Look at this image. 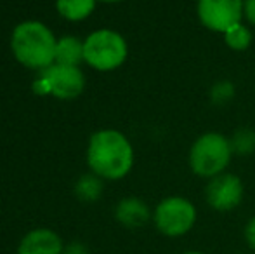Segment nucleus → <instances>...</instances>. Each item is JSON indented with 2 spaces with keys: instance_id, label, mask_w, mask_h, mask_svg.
Returning <instances> with one entry per match:
<instances>
[{
  "instance_id": "17",
  "label": "nucleus",
  "mask_w": 255,
  "mask_h": 254,
  "mask_svg": "<svg viewBox=\"0 0 255 254\" xmlns=\"http://www.w3.org/2000/svg\"><path fill=\"white\" fill-rule=\"evenodd\" d=\"M243 19L249 26L255 28V0H243Z\"/></svg>"
},
{
  "instance_id": "11",
  "label": "nucleus",
  "mask_w": 255,
  "mask_h": 254,
  "mask_svg": "<svg viewBox=\"0 0 255 254\" xmlns=\"http://www.w3.org/2000/svg\"><path fill=\"white\" fill-rule=\"evenodd\" d=\"M84 59V42L77 37H63L56 45V61L59 64L77 66Z\"/></svg>"
},
{
  "instance_id": "7",
  "label": "nucleus",
  "mask_w": 255,
  "mask_h": 254,
  "mask_svg": "<svg viewBox=\"0 0 255 254\" xmlns=\"http://www.w3.org/2000/svg\"><path fill=\"white\" fill-rule=\"evenodd\" d=\"M243 195H245L243 181L229 171L208 180L205 187V200L212 209L219 213H229L236 209L242 204Z\"/></svg>"
},
{
  "instance_id": "9",
  "label": "nucleus",
  "mask_w": 255,
  "mask_h": 254,
  "mask_svg": "<svg viewBox=\"0 0 255 254\" xmlns=\"http://www.w3.org/2000/svg\"><path fill=\"white\" fill-rule=\"evenodd\" d=\"M17 254H63V242L52 230L38 228L24 235Z\"/></svg>"
},
{
  "instance_id": "2",
  "label": "nucleus",
  "mask_w": 255,
  "mask_h": 254,
  "mask_svg": "<svg viewBox=\"0 0 255 254\" xmlns=\"http://www.w3.org/2000/svg\"><path fill=\"white\" fill-rule=\"evenodd\" d=\"M56 45L52 31L38 21H24L12 31L10 47L21 64L44 70L56 61Z\"/></svg>"
},
{
  "instance_id": "13",
  "label": "nucleus",
  "mask_w": 255,
  "mask_h": 254,
  "mask_svg": "<svg viewBox=\"0 0 255 254\" xmlns=\"http://www.w3.org/2000/svg\"><path fill=\"white\" fill-rule=\"evenodd\" d=\"M98 0H57V10L70 21H82L89 17L96 9Z\"/></svg>"
},
{
  "instance_id": "19",
  "label": "nucleus",
  "mask_w": 255,
  "mask_h": 254,
  "mask_svg": "<svg viewBox=\"0 0 255 254\" xmlns=\"http://www.w3.org/2000/svg\"><path fill=\"white\" fill-rule=\"evenodd\" d=\"M64 254H87V249L84 248L82 244H71L66 248V251H64Z\"/></svg>"
},
{
  "instance_id": "5",
  "label": "nucleus",
  "mask_w": 255,
  "mask_h": 254,
  "mask_svg": "<svg viewBox=\"0 0 255 254\" xmlns=\"http://www.w3.org/2000/svg\"><path fill=\"white\" fill-rule=\"evenodd\" d=\"M198 211L189 199L181 195L165 197L153 211V221L158 232L167 237H182L195 227Z\"/></svg>"
},
{
  "instance_id": "20",
  "label": "nucleus",
  "mask_w": 255,
  "mask_h": 254,
  "mask_svg": "<svg viewBox=\"0 0 255 254\" xmlns=\"http://www.w3.org/2000/svg\"><path fill=\"white\" fill-rule=\"evenodd\" d=\"M99 2H108V3H115V2H122V0H99Z\"/></svg>"
},
{
  "instance_id": "8",
  "label": "nucleus",
  "mask_w": 255,
  "mask_h": 254,
  "mask_svg": "<svg viewBox=\"0 0 255 254\" xmlns=\"http://www.w3.org/2000/svg\"><path fill=\"white\" fill-rule=\"evenodd\" d=\"M40 78L47 85L49 94L59 99H75L85 87V77L78 66L52 63L40 70Z\"/></svg>"
},
{
  "instance_id": "4",
  "label": "nucleus",
  "mask_w": 255,
  "mask_h": 254,
  "mask_svg": "<svg viewBox=\"0 0 255 254\" xmlns=\"http://www.w3.org/2000/svg\"><path fill=\"white\" fill-rule=\"evenodd\" d=\"M127 56V40L115 30H98L84 40V61L99 71L117 70Z\"/></svg>"
},
{
  "instance_id": "12",
  "label": "nucleus",
  "mask_w": 255,
  "mask_h": 254,
  "mask_svg": "<svg viewBox=\"0 0 255 254\" xmlns=\"http://www.w3.org/2000/svg\"><path fill=\"white\" fill-rule=\"evenodd\" d=\"M222 37H224V44L228 45L231 51L243 52L252 45L254 30H252V26H249V24L245 23V21H242V23L229 28Z\"/></svg>"
},
{
  "instance_id": "10",
  "label": "nucleus",
  "mask_w": 255,
  "mask_h": 254,
  "mask_svg": "<svg viewBox=\"0 0 255 254\" xmlns=\"http://www.w3.org/2000/svg\"><path fill=\"white\" fill-rule=\"evenodd\" d=\"M115 214H117V220L127 228H141L148 223L149 218H153L148 204L137 197H127L120 200Z\"/></svg>"
},
{
  "instance_id": "3",
  "label": "nucleus",
  "mask_w": 255,
  "mask_h": 254,
  "mask_svg": "<svg viewBox=\"0 0 255 254\" xmlns=\"http://www.w3.org/2000/svg\"><path fill=\"white\" fill-rule=\"evenodd\" d=\"M235 155L231 139L217 131L200 134L193 141L188 153V164L193 174L203 180H212L226 173Z\"/></svg>"
},
{
  "instance_id": "15",
  "label": "nucleus",
  "mask_w": 255,
  "mask_h": 254,
  "mask_svg": "<svg viewBox=\"0 0 255 254\" xmlns=\"http://www.w3.org/2000/svg\"><path fill=\"white\" fill-rule=\"evenodd\" d=\"M101 192H103L101 178L96 176V174H91V176H84L77 183V195L80 197L82 200H87V202L98 200L99 195H101Z\"/></svg>"
},
{
  "instance_id": "21",
  "label": "nucleus",
  "mask_w": 255,
  "mask_h": 254,
  "mask_svg": "<svg viewBox=\"0 0 255 254\" xmlns=\"http://www.w3.org/2000/svg\"><path fill=\"white\" fill-rule=\"evenodd\" d=\"M182 254H205V253H200V251H188V253H182Z\"/></svg>"
},
{
  "instance_id": "16",
  "label": "nucleus",
  "mask_w": 255,
  "mask_h": 254,
  "mask_svg": "<svg viewBox=\"0 0 255 254\" xmlns=\"http://www.w3.org/2000/svg\"><path fill=\"white\" fill-rule=\"evenodd\" d=\"M236 87L231 80H217L215 84H212L208 96H210V101L217 106L228 105L233 98H235Z\"/></svg>"
},
{
  "instance_id": "6",
  "label": "nucleus",
  "mask_w": 255,
  "mask_h": 254,
  "mask_svg": "<svg viewBox=\"0 0 255 254\" xmlns=\"http://www.w3.org/2000/svg\"><path fill=\"white\" fill-rule=\"evenodd\" d=\"M196 16L207 30L224 35L242 23L243 0H196Z\"/></svg>"
},
{
  "instance_id": "1",
  "label": "nucleus",
  "mask_w": 255,
  "mask_h": 254,
  "mask_svg": "<svg viewBox=\"0 0 255 254\" xmlns=\"http://www.w3.org/2000/svg\"><path fill=\"white\" fill-rule=\"evenodd\" d=\"M87 162L92 173L103 180H122L134 166V148L128 138L115 129L92 134L87 148Z\"/></svg>"
},
{
  "instance_id": "18",
  "label": "nucleus",
  "mask_w": 255,
  "mask_h": 254,
  "mask_svg": "<svg viewBox=\"0 0 255 254\" xmlns=\"http://www.w3.org/2000/svg\"><path fill=\"white\" fill-rule=\"evenodd\" d=\"M245 239H247V244L255 251V216L250 218L249 223L245 227Z\"/></svg>"
},
{
  "instance_id": "14",
  "label": "nucleus",
  "mask_w": 255,
  "mask_h": 254,
  "mask_svg": "<svg viewBox=\"0 0 255 254\" xmlns=\"http://www.w3.org/2000/svg\"><path fill=\"white\" fill-rule=\"evenodd\" d=\"M231 146L233 152L238 153L242 157L252 155L255 153V131L249 127H242L238 131H235V134L231 136Z\"/></svg>"
}]
</instances>
